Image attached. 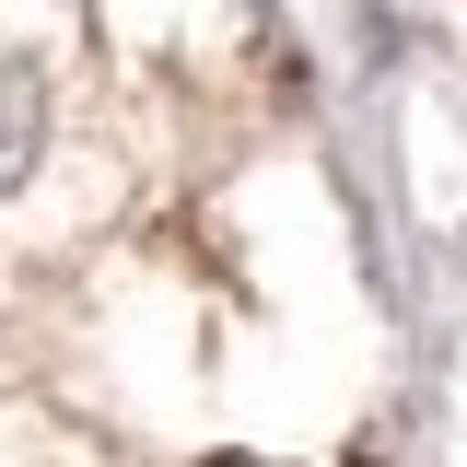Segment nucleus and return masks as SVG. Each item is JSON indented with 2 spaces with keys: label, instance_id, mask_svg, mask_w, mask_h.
I'll return each instance as SVG.
<instances>
[{
  "label": "nucleus",
  "instance_id": "f03ea898",
  "mask_svg": "<svg viewBox=\"0 0 467 467\" xmlns=\"http://www.w3.org/2000/svg\"><path fill=\"white\" fill-rule=\"evenodd\" d=\"M234 467H257V456H234Z\"/></svg>",
  "mask_w": 467,
  "mask_h": 467
},
{
  "label": "nucleus",
  "instance_id": "f257e3e1",
  "mask_svg": "<svg viewBox=\"0 0 467 467\" xmlns=\"http://www.w3.org/2000/svg\"><path fill=\"white\" fill-rule=\"evenodd\" d=\"M36 140H47V94H36L24 58H0V187L36 164Z\"/></svg>",
  "mask_w": 467,
  "mask_h": 467
}]
</instances>
